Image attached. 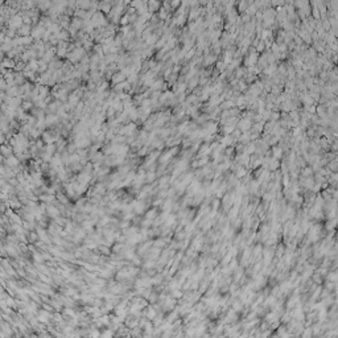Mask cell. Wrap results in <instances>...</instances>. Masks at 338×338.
<instances>
[{"mask_svg":"<svg viewBox=\"0 0 338 338\" xmlns=\"http://www.w3.org/2000/svg\"><path fill=\"white\" fill-rule=\"evenodd\" d=\"M0 66L2 67H7V69H15V66H16V61L15 60H11V58H4V60H3V62H2V65H0Z\"/></svg>","mask_w":338,"mask_h":338,"instance_id":"obj_2","label":"cell"},{"mask_svg":"<svg viewBox=\"0 0 338 338\" xmlns=\"http://www.w3.org/2000/svg\"><path fill=\"white\" fill-rule=\"evenodd\" d=\"M3 141H4V135H3V132H2L0 133V144H2Z\"/></svg>","mask_w":338,"mask_h":338,"instance_id":"obj_9","label":"cell"},{"mask_svg":"<svg viewBox=\"0 0 338 338\" xmlns=\"http://www.w3.org/2000/svg\"><path fill=\"white\" fill-rule=\"evenodd\" d=\"M12 152H13V148L11 147V145H0V155L3 156V157H9V156H12Z\"/></svg>","mask_w":338,"mask_h":338,"instance_id":"obj_1","label":"cell"},{"mask_svg":"<svg viewBox=\"0 0 338 338\" xmlns=\"http://www.w3.org/2000/svg\"><path fill=\"white\" fill-rule=\"evenodd\" d=\"M21 108H23V110H29V108H31L32 106H33V103H32L31 100H24V102H21Z\"/></svg>","mask_w":338,"mask_h":338,"instance_id":"obj_7","label":"cell"},{"mask_svg":"<svg viewBox=\"0 0 338 338\" xmlns=\"http://www.w3.org/2000/svg\"><path fill=\"white\" fill-rule=\"evenodd\" d=\"M8 89V86H7V82L4 81V78L0 79V91H4V90Z\"/></svg>","mask_w":338,"mask_h":338,"instance_id":"obj_8","label":"cell"},{"mask_svg":"<svg viewBox=\"0 0 338 338\" xmlns=\"http://www.w3.org/2000/svg\"><path fill=\"white\" fill-rule=\"evenodd\" d=\"M100 9L103 11V12H106V13L110 12V11H111V4H110V3H102V4H100Z\"/></svg>","mask_w":338,"mask_h":338,"instance_id":"obj_6","label":"cell"},{"mask_svg":"<svg viewBox=\"0 0 338 338\" xmlns=\"http://www.w3.org/2000/svg\"><path fill=\"white\" fill-rule=\"evenodd\" d=\"M127 77L123 73H115V75H112V82H116V83H122L124 82V79Z\"/></svg>","mask_w":338,"mask_h":338,"instance_id":"obj_4","label":"cell"},{"mask_svg":"<svg viewBox=\"0 0 338 338\" xmlns=\"http://www.w3.org/2000/svg\"><path fill=\"white\" fill-rule=\"evenodd\" d=\"M17 31H19V34H21L23 37H27V36H29V32H31V25L23 24Z\"/></svg>","mask_w":338,"mask_h":338,"instance_id":"obj_3","label":"cell"},{"mask_svg":"<svg viewBox=\"0 0 338 338\" xmlns=\"http://www.w3.org/2000/svg\"><path fill=\"white\" fill-rule=\"evenodd\" d=\"M5 162H7V165H9V166H17L19 165V159H17L16 156H9V157H7Z\"/></svg>","mask_w":338,"mask_h":338,"instance_id":"obj_5","label":"cell"}]
</instances>
